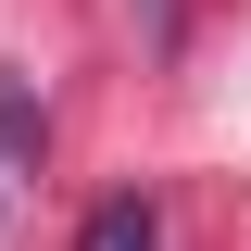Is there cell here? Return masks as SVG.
I'll return each instance as SVG.
<instances>
[{"label": "cell", "instance_id": "6da1fadb", "mask_svg": "<svg viewBox=\"0 0 251 251\" xmlns=\"http://www.w3.org/2000/svg\"><path fill=\"white\" fill-rule=\"evenodd\" d=\"M75 251H163V214L138 201V188H113V201H88V226H75Z\"/></svg>", "mask_w": 251, "mask_h": 251}]
</instances>
